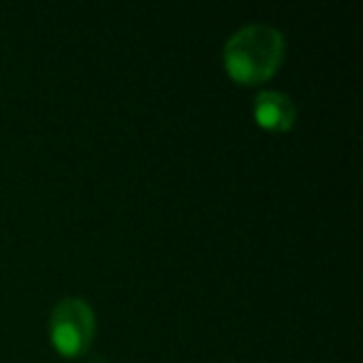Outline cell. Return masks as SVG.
I'll return each instance as SVG.
<instances>
[{
  "label": "cell",
  "mask_w": 363,
  "mask_h": 363,
  "mask_svg": "<svg viewBox=\"0 0 363 363\" xmlns=\"http://www.w3.org/2000/svg\"><path fill=\"white\" fill-rule=\"evenodd\" d=\"M284 60V35L274 26L252 23L234 33L224 45V65L239 82H262L279 70Z\"/></svg>",
  "instance_id": "cell-1"
},
{
  "label": "cell",
  "mask_w": 363,
  "mask_h": 363,
  "mask_svg": "<svg viewBox=\"0 0 363 363\" xmlns=\"http://www.w3.org/2000/svg\"><path fill=\"white\" fill-rule=\"evenodd\" d=\"M95 313L82 298H62L50 316V336L62 356H77L92 341Z\"/></svg>",
  "instance_id": "cell-2"
},
{
  "label": "cell",
  "mask_w": 363,
  "mask_h": 363,
  "mask_svg": "<svg viewBox=\"0 0 363 363\" xmlns=\"http://www.w3.org/2000/svg\"><path fill=\"white\" fill-rule=\"evenodd\" d=\"M257 122L267 130H289L296 120V105L291 97L277 90H264L254 102Z\"/></svg>",
  "instance_id": "cell-3"
}]
</instances>
